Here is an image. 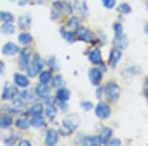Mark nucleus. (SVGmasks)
Segmentation results:
<instances>
[{"mask_svg":"<svg viewBox=\"0 0 148 146\" xmlns=\"http://www.w3.org/2000/svg\"><path fill=\"white\" fill-rule=\"evenodd\" d=\"M56 98L60 102H66L70 98V91L66 88H59L56 92Z\"/></svg>","mask_w":148,"mask_h":146,"instance_id":"2eb2a0df","label":"nucleus"},{"mask_svg":"<svg viewBox=\"0 0 148 146\" xmlns=\"http://www.w3.org/2000/svg\"><path fill=\"white\" fill-rule=\"evenodd\" d=\"M76 8H77V10L79 11V13H81L82 15H84L85 12L87 11L85 2H80V1L76 2Z\"/></svg>","mask_w":148,"mask_h":146,"instance_id":"2f4dec72","label":"nucleus"},{"mask_svg":"<svg viewBox=\"0 0 148 146\" xmlns=\"http://www.w3.org/2000/svg\"><path fill=\"white\" fill-rule=\"evenodd\" d=\"M46 114H47V117L51 119V121L56 119V117L57 114V110H56V108L54 107V105L49 104V106H47V108Z\"/></svg>","mask_w":148,"mask_h":146,"instance_id":"bb28decb","label":"nucleus"},{"mask_svg":"<svg viewBox=\"0 0 148 146\" xmlns=\"http://www.w3.org/2000/svg\"><path fill=\"white\" fill-rule=\"evenodd\" d=\"M18 95V89L14 85L10 84V83H7L4 86V90L2 93V99L3 100H13L14 98H16Z\"/></svg>","mask_w":148,"mask_h":146,"instance_id":"39448f33","label":"nucleus"},{"mask_svg":"<svg viewBox=\"0 0 148 146\" xmlns=\"http://www.w3.org/2000/svg\"><path fill=\"white\" fill-rule=\"evenodd\" d=\"M76 38L85 42H93L95 40V35L90 30L84 27H79L76 31Z\"/></svg>","mask_w":148,"mask_h":146,"instance_id":"20e7f679","label":"nucleus"},{"mask_svg":"<svg viewBox=\"0 0 148 146\" xmlns=\"http://www.w3.org/2000/svg\"><path fill=\"white\" fill-rule=\"evenodd\" d=\"M95 114L99 119H107L111 114V108L109 107V105L105 104V103H99L96 109H95Z\"/></svg>","mask_w":148,"mask_h":146,"instance_id":"423d86ee","label":"nucleus"},{"mask_svg":"<svg viewBox=\"0 0 148 146\" xmlns=\"http://www.w3.org/2000/svg\"><path fill=\"white\" fill-rule=\"evenodd\" d=\"M67 25L69 27H73V28H76L79 26V20H78L77 17H72L71 19H69V21L67 22Z\"/></svg>","mask_w":148,"mask_h":146,"instance_id":"f704fd0d","label":"nucleus"},{"mask_svg":"<svg viewBox=\"0 0 148 146\" xmlns=\"http://www.w3.org/2000/svg\"><path fill=\"white\" fill-rule=\"evenodd\" d=\"M80 124V117L76 114H68L64 118L62 121V126L60 128V132L62 135L71 134L78 125Z\"/></svg>","mask_w":148,"mask_h":146,"instance_id":"f257e3e1","label":"nucleus"},{"mask_svg":"<svg viewBox=\"0 0 148 146\" xmlns=\"http://www.w3.org/2000/svg\"><path fill=\"white\" fill-rule=\"evenodd\" d=\"M114 30L116 37H120V36L123 35V26L121 24H116L114 27Z\"/></svg>","mask_w":148,"mask_h":146,"instance_id":"c9c22d12","label":"nucleus"},{"mask_svg":"<svg viewBox=\"0 0 148 146\" xmlns=\"http://www.w3.org/2000/svg\"><path fill=\"white\" fill-rule=\"evenodd\" d=\"M118 12L121 14H130L131 12V8L128 4L123 3L118 7Z\"/></svg>","mask_w":148,"mask_h":146,"instance_id":"7c9ffc66","label":"nucleus"},{"mask_svg":"<svg viewBox=\"0 0 148 146\" xmlns=\"http://www.w3.org/2000/svg\"><path fill=\"white\" fill-rule=\"evenodd\" d=\"M114 44L118 49H125L128 45V39L125 35H121L120 37H116L114 40Z\"/></svg>","mask_w":148,"mask_h":146,"instance_id":"f3484780","label":"nucleus"},{"mask_svg":"<svg viewBox=\"0 0 148 146\" xmlns=\"http://www.w3.org/2000/svg\"><path fill=\"white\" fill-rule=\"evenodd\" d=\"M146 96H147V98H148V90L146 91Z\"/></svg>","mask_w":148,"mask_h":146,"instance_id":"c03bdc74","label":"nucleus"},{"mask_svg":"<svg viewBox=\"0 0 148 146\" xmlns=\"http://www.w3.org/2000/svg\"><path fill=\"white\" fill-rule=\"evenodd\" d=\"M62 77L61 76H56V77L52 78V82L51 84L53 87H60L61 85H62Z\"/></svg>","mask_w":148,"mask_h":146,"instance_id":"473e14b6","label":"nucleus"},{"mask_svg":"<svg viewBox=\"0 0 148 146\" xmlns=\"http://www.w3.org/2000/svg\"><path fill=\"white\" fill-rule=\"evenodd\" d=\"M112 136V129L109 127H104L98 136V142L99 144H107Z\"/></svg>","mask_w":148,"mask_h":146,"instance_id":"9b49d317","label":"nucleus"},{"mask_svg":"<svg viewBox=\"0 0 148 146\" xmlns=\"http://www.w3.org/2000/svg\"><path fill=\"white\" fill-rule=\"evenodd\" d=\"M52 76H51V71H42L40 75V82L42 84H47L49 81L51 80Z\"/></svg>","mask_w":148,"mask_h":146,"instance_id":"cd10ccee","label":"nucleus"},{"mask_svg":"<svg viewBox=\"0 0 148 146\" xmlns=\"http://www.w3.org/2000/svg\"><path fill=\"white\" fill-rule=\"evenodd\" d=\"M32 23V20L29 16H21L18 20V25L21 29H29Z\"/></svg>","mask_w":148,"mask_h":146,"instance_id":"aec40b11","label":"nucleus"},{"mask_svg":"<svg viewBox=\"0 0 148 146\" xmlns=\"http://www.w3.org/2000/svg\"><path fill=\"white\" fill-rule=\"evenodd\" d=\"M145 32H146L147 34H148V24L146 25V27H145Z\"/></svg>","mask_w":148,"mask_h":146,"instance_id":"37998d69","label":"nucleus"},{"mask_svg":"<svg viewBox=\"0 0 148 146\" xmlns=\"http://www.w3.org/2000/svg\"><path fill=\"white\" fill-rule=\"evenodd\" d=\"M15 124H16L17 127L25 130V129L29 128V126H30L31 123H30V121H29L27 118H25V117H21V118H19L18 119H16Z\"/></svg>","mask_w":148,"mask_h":146,"instance_id":"a211bd4d","label":"nucleus"},{"mask_svg":"<svg viewBox=\"0 0 148 146\" xmlns=\"http://www.w3.org/2000/svg\"><path fill=\"white\" fill-rule=\"evenodd\" d=\"M105 92H106V95L109 100H111V101H116V100L120 97L121 89L118 84H116V83H114V82H110L106 85V87H105Z\"/></svg>","mask_w":148,"mask_h":146,"instance_id":"7ed1b4c3","label":"nucleus"},{"mask_svg":"<svg viewBox=\"0 0 148 146\" xmlns=\"http://www.w3.org/2000/svg\"><path fill=\"white\" fill-rule=\"evenodd\" d=\"M19 145L20 146H31V142H29L28 140H21L20 142H19Z\"/></svg>","mask_w":148,"mask_h":146,"instance_id":"a19ab883","label":"nucleus"},{"mask_svg":"<svg viewBox=\"0 0 148 146\" xmlns=\"http://www.w3.org/2000/svg\"><path fill=\"white\" fill-rule=\"evenodd\" d=\"M49 65H51V67L52 69H57V68H58V67H57V66H58V64H57L56 58H51V59H49Z\"/></svg>","mask_w":148,"mask_h":146,"instance_id":"4c0bfd02","label":"nucleus"},{"mask_svg":"<svg viewBox=\"0 0 148 146\" xmlns=\"http://www.w3.org/2000/svg\"><path fill=\"white\" fill-rule=\"evenodd\" d=\"M15 32V27L11 22H7L2 26V33L5 35H12Z\"/></svg>","mask_w":148,"mask_h":146,"instance_id":"c85d7f7f","label":"nucleus"},{"mask_svg":"<svg viewBox=\"0 0 148 146\" xmlns=\"http://www.w3.org/2000/svg\"><path fill=\"white\" fill-rule=\"evenodd\" d=\"M4 68H5V65H4V63H3V62H2L1 60H0V74H2V73H3Z\"/></svg>","mask_w":148,"mask_h":146,"instance_id":"79ce46f5","label":"nucleus"},{"mask_svg":"<svg viewBox=\"0 0 148 146\" xmlns=\"http://www.w3.org/2000/svg\"><path fill=\"white\" fill-rule=\"evenodd\" d=\"M60 34L66 42H71V44L75 42V35H74L72 32H69V31H66V30H64V29H61Z\"/></svg>","mask_w":148,"mask_h":146,"instance_id":"a878e982","label":"nucleus"},{"mask_svg":"<svg viewBox=\"0 0 148 146\" xmlns=\"http://www.w3.org/2000/svg\"><path fill=\"white\" fill-rule=\"evenodd\" d=\"M102 3L106 8L112 9L116 5V0H102Z\"/></svg>","mask_w":148,"mask_h":146,"instance_id":"72a5a7b5","label":"nucleus"},{"mask_svg":"<svg viewBox=\"0 0 148 146\" xmlns=\"http://www.w3.org/2000/svg\"><path fill=\"white\" fill-rule=\"evenodd\" d=\"M17 140H18L17 136H10V137L6 138V139L4 140V143L7 145H13L14 143H16V141Z\"/></svg>","mask_w":148,"mask_h":146,"instance_id":"e433bc0d","label":"nucleus"},{"mask_svg":"<svg viewBox=\"0 0 148 146\" xmlns=\"http://www.w3.org/2000/svg\"><path fill=\"white\" fill-rule=\"evenodd\" d=\"M13 121H12L11 117H9L8 114H3L0 117V127L2 128H7L11 125Z\"/></svg>","mask_w":148,"mask_h":146,"instance_id":"5701e85b","label":"nucleus"},{"mask_svg":"<svg viewBox=\"0 0 148 146\" xmlns=\"http://www.w3.org/2000/svg\"><path fill=\"white\" fill-rule=\"evenodd\" d=\"M82 108L85 111H89V110L92 109V104L90 102H84L82 103Z\"/></svg>","mask_w":148,"mask_h":146,"instance_id":"58836bf2","label":"nucleus"},{"mask_svg":"<svg viewBox=\"0 0 148 146\" xmlns=\"http://www.w3.org/2000/svg\"><path fill=\"white\" fill-rule=\"evenodd\" d=\"M110 144H111V145H121V140L114 138V139L110 141Z\"/></svg>","mask_w":148,"mask_h":146,"instance_id":"ea45409f","label":"nucleus"},{"mask_svg":"<svg viewBox=\"0 0 148 146\" xmlns=\"http://www.w3.org/2000/svg\"><path fill=\"white\" fill-rule=\"evenodd\" d=\"M53 6L58 9V10L66 11V12H68V13L72 12V7H71V5H69V3H66V2L56 1L53 3Z\"/></svg>","mask_w":148,"mask_h":146,"instance_id":"412c9836","label":"nucleus"},{"mask_svg":"<svg viewBox=\"0 0 148 146\" xmlns=\"http://www.w3.org/2000/svg\"><path fill=\"white\" fill-rule=\"evenodd\" d=\"M42 112H44V106H42V104H35L33 105L32 107L30 108V110H29V114H31V116H40V114H42Z\"/></svg>","mask_w":148,"mask_h":146,"instance_id":"6ab92c4d","label":"nucleus"},{"mask_svg":"<svg viewBox=\"0 0 148 146\" xmlns=\"http://www.w3.org/2000/svg\"><path fill=\"white\" fill-rule=\"evenodd\" d=\"M81 144L83 145H98V138L97 137H92V136H83L82 139L80 141Z\"/></svg>","mask_w":148,"mask_h":146,"instance_id":"b1692460","label":"nucleus"},{"mask_svg":"<svg viewBox=\"0 0 148 146\" xmlns=\"http://www.w3.org/2000/svg\"><path fill=\"white\" fill-rule=\"evenodd\" d=\"M14 83H15L18 87L26 88L30 84V81H29V79L26 77L25 75H23V74L16 73L15 75H14Z\"/></svg>","mask_w":148,"mask_h":146,"instance_id":"ddd939ff","label":"nucleus"},{"mask_svg":"<svg viewBox=\"0 0 148 146\" xmlns=\"http://www.w3.org/2000/svg\"><path fill=\"white\" fill-rule=\"evenodd\" d=\"M31 125H33L34 127H40V126L45 125L46 121H45V119L42 118V116H34L32 118V119L30 121Z\"/></svg>","mask_w":148,"mask_h":146,"instance_id":"4be33fe9","label":"nucleus"},{"mask_svg":"<svg viewBox=\"0 0 148 146\" xmlns=\"http://www.w3.org/2000/svg\"><path fill=\"white\" fill-rule=\"evenodd\" d=\"M121 57V51L119 49H113L110 52L109 56V64L112 68H114L118 64V62L120 61Z\"/></svg>","mask_w":148,"mask_h":146,"instance_id":"1a4fd4ad","label":"nucleus"},{"mask_svg":"<svg viewBox=\"0 0 148 146\" xmlns=\"http://www.w3.org/2000/svg\"><path fill=\"white\" fill-rule=\"evenodd\" d=\"M18 40H19V42H21L22 45H29L30 42H32L33 37H32V35L28 34V33H21L18 37Z\"/></svg>","mask_w":148,"mask_h":146,"instance_id":"393cba45","label":"nucleus"},{"mask_svg":"<svg viewBox=\"0 0 148 146\" xmlns=\"http://www.w3.org/2000/svg\"><path fill=\"white\" fill-rule=\"evenodd\" d=\"M88 58L89 60L94 64H100L102 62V54L101 51L99 49H95L90 51V52L88 53Z\"/></svg>","mask_w":148,"mask_h":146,"instance_id":"4468645a","label":"nucleus"},{"mask_svg":"<svg viewBox=\"0 0 148 146\" xmlns=\"http://www.w3.org/2000/svg\"><path fill=\"white\" fill-rule=\"evenodd\" d=\"M35 92H36V94H37V96H39L40 98H45V97H47V96H49L51 90H49V88L47 86V84H42V83H40V85H38L37 87H36Z\"/></svg>","mask_w":148,"mask_h":146,"instance_id":"dca6fc26","label":"nucleus"},{"mask_svg":"<svg viewBox=\"0 0 148 146\" xmlns=\"http://www.w3.org/2000/svg\"><path fill=\"white\" fill-rule=\"evenodd\" d=\"M58 141V134L54 129H49L47 132V137L45 140V144L47 146H52L56 144Z\"/></svg>","mask_w":148,"mask_h":146,"instance_id":"f8f14e48","label":"nucleus"},{"mask_svg":"<svg viewBox=\"0 0 148 146\" xmlns=\"http://www.w3.org/2000/svg\"><path fill=\"white\" fill-rule=\"evenodd\" d=\"M19 51H20V47H19L17 45L13 44V42H7L6 45H4L3 49H2V53L7 56H15Z\"/></svg>","mask_w":148,"mask_h":146,"instance_id":"6e6552de","label":"nucleus"},{"mask_svg":"<svg viewBox=\"0 0 148 146\" xmlns=\"http://www.w3.org/2000/svg\"><path fill=\"white\" fill-rule=\"evenodd\" d=\"M14 20V17L11 13L9 12H5V11H0V21L2 22H12Z\"/></svg>","mask_w":148,"mask_h":146,"instance_id":"c756f323","label":"nucleus"},{"mask_svg":"<svg viewBox=\"0 0 148 146\" xmlns=\"http://www.w3.org/2000/svg\"><path fill=\"white\" fill-rule=\"evenodd\" d=\"M89 79L93 85H99L102 79V72L98 68H91L89 70Z\"/></svg>","mask_w":148,"mask_h":146,"instance_id":"9d476101","label":"nucleus"},{"mask_svg":"<svg viewBox=\"0 0 148 146\" xmlns=\"http://www.w3.org/2000/svg\"><path fill=\"white\" fill-rule=\"evenodd\" d=\"M30 56H31V51L30 49H24L21 51L20 54V60H19V64H20L21 69H27L29 66V62H30Z\"/></svg>","mask_w":148,"mask_h":146,"instance_id":"0eeeda50","label":"nucleus"},{"mask_svg":"<svg viewBox=\"0 0 148 146\" xmlns=\"http://www.w3.org/2000/svg\"><path fill=\"white\" fill-rule=\"evenodd\" d=\"M42 69V61L40 59V57L38 54H35L34 58H33L32 62H31V65L28 66L27 70L28 73L31 77H35L36 74L40 73Z\"/></svg>","mask_w":148,"mask_h":146,"instance_id":"f03ea898","label":"nucleus"}]
</instances>
